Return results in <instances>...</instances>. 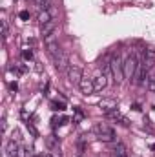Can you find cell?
<instances>
[{"mask_svg": "<svg viewBox=\"0 0 155 157\" xmlns=\"http://www.w3.org/2000/svg\"><path fill=\"white\" fill-rule=\"evenodd\" d=\"M93 133L97 135V139L99 141H102V143H113L117 137H115V130L112 128V126H108L106 122H99V124H95L93 126Z\"/></svg>", "mask_w": 155, "mask_h": 157, "instance_id": "cell-1", "label": "cell"}, {"mask_svg": "<svg viewBox=\"0 0 155 157\" xmlns=\"http://www.w3.org/2000/svg\"><path fill=\"white\" fill-rule=\"evenodd\" d=\"M137 66H139L137 57H135V55H128V57H126V60L122 62V75H124V78L133 80L135 71H137Z\"/></svg>", "mask_w": 155, "mask_h": 157, "instance_id": "cell-2", "label": "cell"}, {"mask_svg": "<svg viewBox=\"0 0 155 157\" xmlns=\"http://www.w3.org/2000/svg\"><path fill=\"white\" fill-rule=\"evenodd\" d=\"M110 66H112V71H113V78H115V82H119L120 77H124V75H122V59H120V55H119V53L112 57Z\"/></svg>", "mask_w": 155, "mask_h": 157, "instance_id": "cell-3", "label": "cell"}, {"mask_svg": "<svg viewBox=\"0 0 155 157\" xmlns=\"http://www.w3.org/2000/svg\"><path fill=\"white\" fill-rule=\"evenodd\" d=\"M66 73H68V80H70L71 84H80V80L84 77V73H82V70H80L78 66H70V68L66 70Z\"/></svg>", "mask_w": 155, "mask_h": 157, "instance_id": "cell-4", "label": "cell"}, {"mask_svg": "<svg viewBox=\"0 0 155 157\" xmlns=\"http://www.w3.org/2000/svg\"><path fill=\"white\" fill-rule=\"evenodd\" d=\"M55 15H57V11L51 7V9H40L39 17H37V20H39L40 26H46L47 22H51V20H55Z\"/></svg>", "mask_w": 155, "mask_h": 157, "instance_id": "cell-5", "label": "cell"}, {"mask_svg": "<svg viewBox=\"0 0 155 157\" xmlns=\"http://www.w3.org/2000/svg\"><path fill=\"white\" fill-rule=\"evenodd\" d=\"M78 88H80L82 95H91V93H95L93 78H89V77H82V80H80V84H78Z\"/></svg>", "mask_w": 155, "mask_h": 157, "instance_id": "cell-6", "label": "cell"}, {"mask_svg": "<svg viewBox=\"0 0 155 157\" xmlns=\"http://www.w3.org/2000/svg\"><path fill=\"white\" fill-rule=\"evenodd\" d=\"M142 64H144V68L148 71L155 66V49L153 48H146L144 49V60H142Z\"/></svg>", "mask_w": 155, "mask_h": 157, "instance_id": "cell-7", "label": "cell"}, {"mask_svg": "<svg viewBox=\"0 0 155 157\" xmlns=\"http://www.w3.org/2000/svg\"><path fill=\"white\" fill-rule=\"evenodd\" d=\"M93 86H95V91H102L108 86V77L104 73H99L97 77L93 78Z\"/></svg>", "mask_w": 155, "mask_h": 157, "instance_id": "cell-8", "label": "cell"}, {"mask_svg": "<svg viewBox=\"0 0 155 157\" xmlns=\"http://www.w3.org/2000/svg\"><path fill=\"white\" fill-rule=\"evenodd\" d=\"M53 60H55V68H57L59 71H62V70H68V68H70V66H68V64H70V59H68V55H64V53H62L60 57L53 59Z\"/></svg>", "mask_w": 155, "mask_h": 157, "instance_id": "cell-9", "label": "cell"}, {"mask_svg": "<svg viewBox=\"0 0 155 157\" xmlns=\"http://www.w3.org/2000/svg\"><path fill=\"white\" fill-rule=\"evenodd\" d=\"M18 144H17V139H11V141H7V144H6V154L9 157H17L18 155Z\"/></svg>", "mask_w": 155, "mask_h": 157, "instance_id": "cell-10", "label": "cell"}, {"mask_svg": "<svg viewBox=\"0 0 155 157\" xmlns=\"http://www.w3.org/2000/svg\"><path fill=\"white\" fill-rule=\"evenodd\" d=\"M55 29H57V20H51V22H47L46 26H40V33H42V37H47V35L55 33Z\"/></svg>", "mask_w": 155, "mask_h": 157, "instance_id": "cell-11", "label": "cell"}, {"mask_svg": "<svg viewBox=\"0 0 155 157\" xmlns=\"http://www.w3.org/2000/svg\"><path fill=\"white\" fill-rule=\"evenodd\" d=\"M100 108L106 112V113H110V112H115L117 110V102L113 99H108V101H102L100 102Z\"/></svg>", "mask_w": 155, "mask_h": 157, "instance_id": "cell-12", "label": "cell"}, {"mask_svg": "<svg viewBox=\"0 0 155 157\" xmlns=\"http://www.w3.org/2000/svg\"><path fill=\"white\" fill-rule=\"evenodd\" d=\"M47 53H49V55H51L53 59L60 57V55H62V49H60L59 42H53V44H49V46H47Z\"/></svg>", "mask_w": 155, "mask_h": 157, "instance_id": "cell-13", "label": "cell"}, {"mask_svg": "<svg viewBox=\"0 0 155 157\" xmlns=\"http://www.w3.org/2000/svg\"><path fill=\"white\" fill-rule=\"evenodd\" d=\"M113 157H128V152H126V146L122 144V143H117L115 146H113Z\"/></svg>", "mask_w": 155, "mask_h": 157, "instance_id": "cell-14", "label": "cell"}, {"mask_svg": "<svg viewBox=\"0 0 155 157\" xmlns=\"http://www.w3.org/2000/svg\"><path fill=\"white\" fill-rule=\"evenodd\" d=\"M146 90L155 93V77H148V80H146Z\"/></svg>", "mask_w": 155, "mask_h": 157, "instance_id": "cell-15", "label": "cell"}, {"mask_svg": "<svg viewBox=\"0 0 155 157\" xmlns=\"http://www.w3.org/2000/svg\"><path fill=\"white\" fill-rule=\"evenodd\" d=\"M53 42H57V31L51 33V35H47V37H44V44H46V46H49V44H53Z\"/></svg>", "mask_w": 155, "mask_h": 157, "instance_id": "cell-16", "label": "cell"}, {"mask_svg": "<svg viewBox=\"0 0 155 157\" xmlns=\"http://www.w3.org/2000/svg\"><path fill=\"white\" fill-rule=\"evenodd\" d=\"M51 110H55V112L60 110V112H62V110H66V106H64V102H57V101H53V102H51Z\"/></svg>", "mask_w": 155, "mask_h": 157, "instance_id": "cell-17", "label": "cell"}, {"mask_svg": "<svg viewBox=\"0 0 155 157\" xmlns=\"http://www.w3.org/2000/svg\"><path fill=\"white\" fill-rule=\"evenodd\" d=\"M2 35H4V40L9 37V28H7V22H6V20L2 22Z\"/></svg>", "mask_w": 155, "mask_h": 157, "instance_id": "cell-18", "label": "cell"}, {"mask_svg": "<svg viewBox=\"0 0 155 157\" xmlns=\"http://www.w3.org/2000/svg\"><path fill=\"white\" fill-rule=\"evenodd\" d=\"M18 17H20L22 20H29V11H26V9H24V11H20V15H18Z\"/></svg>", "mask_w": 155, "mask_h": 157, "instance_id": "cell-19", "label": "cell"}, {"mask_svg": "<svg viewBox=\"0 0 155 157\" xmlns=\"http://www.w3.org/2000/svg\"><path fill=\"white\" fill-rule=\"evenodd\" d=\"M22 55H24V59H26V60H31V59H33V51H31V49H29V51L26 49Z\"/></svg>", "mask_w": 155, "mask_h": 157, "instance_id": "cell-20", "label": "cell"}, {"mask_svg": "<svg viewBox=\"0 0 155 157\" xmlns=\"http://www.w3.org/2000/svg\"><path fill=\"white\" fill-rule=\"evenodd\" d=\"M78 152V155H82V154H84V150H86V144H84V143H78V148H77Z\"/></svg>", "mask_w": 155, "mask_h": 157, "instance_id": "cell-21", "label": "cell"}, {"mask_svg": "<svg viewBox=\"0 0 155 157\" xmlns=\"http://www.w3.org/2000/svg\"><path fill=\"white\" fill-rule=\"evenodd\" d=\"M28 130H29V132H31V133H33V135H35V137H37V135H39V132H37V130H35V128H33V126H31V124H29V122H28Z\"/></svg>", "mask_w": 155, "mask_h": 157, "instance_id": "cell-22", "label": "cell"}, {"mask_svg": "<svg viewBox=\"0 0 155 157\" xmlns=\"http://www.w3.org/2000/svg\"><path fill=\"white\" fill-rule=\"evenodd\" d=\"M46 2H49V0H35V4H37V6H39V7H42V6H44V4H46Z\"/></svg>", "mask_w": 155, "mask_h": 157, "instance_id": "cell-23", "label": "cell"}, {"mask_svg": "<svg viewBox=\"0 0 155 157\" xmlns=\"http://www.w3.org/2000/svg\"><path fill=\"white\" fill-rule=\"evenodd\" d=\"M131 110H135V112H141V106H139V104H133V106H131Z\"/></svg>", "mask_w": 155, "mask_h": 157, "instance_id": "cell-24", "label": "cell"}, {"mask_svg": "<svg viewBox=\"0 0 155 157\" xmlns=\"http://www.w3.org/2000/svg\"><path fill=\"white\" fill-rule=\"evenodd\" d=\"M17 88H18V86H17V82H11V90H13V91H17Z\"/></svg>", "mask_w": 155, "mask_h": 157, "instance_id": "cell-25", "label": "cell"}, {"mask_svg": "<svg viewBox=\"0 0 155 157\" xmlns=\"http://www.w3.org/2000/svg\"><path fill=\"white\" fill-rule=\"evenodd\" d=\"M6 126H7L6 124V119H2V132H6Z\"/></svg>", "mask_w": 155, "mask_h": 157, "instance_id": "cell-26", "label": "cell"}, {"mask_svg": "<svg viewBox=\"0 0 155 157\" xmlns=\"http://www.w3.org/2000/svg\"><path fill=\"white\" fill-rule=\"evenodd\" d=\"M46 157H53V155H46Z\"/></svg>", "mask_w": 155, "mask_h": 157, "instance_id": "cell-27", "label": "cell"}]
</instances>
